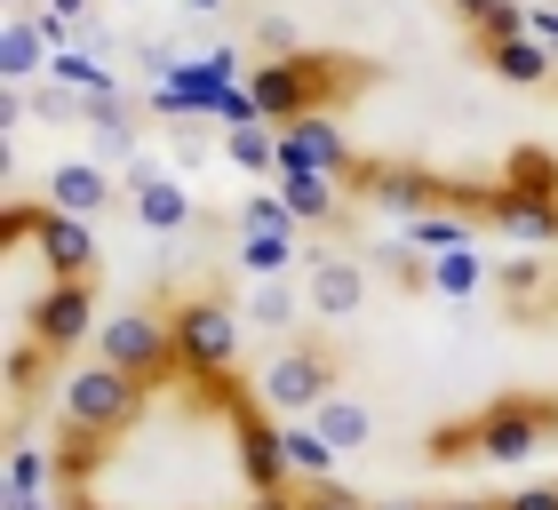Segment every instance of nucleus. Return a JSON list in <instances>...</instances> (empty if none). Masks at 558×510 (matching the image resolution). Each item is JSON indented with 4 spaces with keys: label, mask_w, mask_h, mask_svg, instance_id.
Returning <instances> with one entry per match:
<instances>
[{
    "label": "nucleus",
    "mask_w": 558,
    "mask_h": 510,
    "mask_svg": "<svg viewBox=\"0 0 558 510\" xmlns=\"http://www.w3.org/2000/svg\"><path fill=\"white\" fill-rule=\"evenodd\" d=\"M295 510H367V495L336 487V478H295Z\"/></svg>",
    "instance_id": "5701e85b"
},
{
    "label": "nucleus",
    "mask_w": 558,
    "mask_h": 510,
    "mask_svg": "<svg viewBox=\"0 0 558 510\" xmlns=\"http://www.w3.org/2000/svg\"><path fill=\"white\" fill-rule=\"evenodd\" d=\"M9 9H33V0H9Z\"/></svg>",
    "instance_id": "2f4dec72"
},
{
    "label": "nucleus",
    "mask_w": 558,
    "mask_h": 510,
    "mask_svg": "<svg viewBox=\"0 0 558 510\" xmlns=\"http://www.w3.org/2000/svg\"><path fill=\"white\" fill-rule=\"evenodd\" d=\"M223 160L232 168H279V144L264 136V112H240V127L223 136Z\"/></svg>",
    "instance_id": "412c9836"
},
{
    "label": "nucleus",
    "mask_w": 558,
    "mask_h": 510,
    "mask_svg": "<svg viewBox=\"0 0 558 510\" xmlns=\"http://www.w3.org/2000/svg\"><path fill=\"white\" fill-rule=\"evenodd\" d=\"M9 510H57V502H40V495H9Z\"/></svg>",
    "instance_id": "c85d7f7f"
},
{
    "label": "nucleus",
    "mask_w": 558,
    "mask_h": 510,
    "mask_svg": "<svg viewBox=\"0 0 558 510\" xmlns=\"http://www.w3.org/2000/svg\"><path fill=\"white\" fill-rule=\"evenodd\" d=\"M502 184H511V192H526V199H550V208H558V160H550L543 144L511 151V160H502Z\"/></svg>",
    "instance_id": "aec40b11"
},
{
    "label": "nucleus",
    "mask_w": 558,
    "mask_h": 510,
    "mask_svg": "<svg viewBox=\"0 0 558 510\" xmlns=\"http://www.w3.org/2000/svg\"><path fill=\"white\" fill-rule=\"evenodd\" d=\"M295 312H312V303H303V279H264L256 303H247L240 319H247V327H264V336H288Z\"/></svg>",
    "instance_id": "a211bd4d"
},
{
    "label": "nucleus",
    "mask_w": 558,
    "mask_h": 510,
    "mask_svg": "<svg viewBox=\"0 0 558 510\" xmlns=\"http://www.w3.org/2000/svg\"><path fill=\"white\" fill-rule=\"evenodd\" d=\"M288 208H295V223H327V232H336L343 223V199H336V175H312V168H295L288 184Z\"/></svg>",
    "instance_id": "f3484780"
},
{
    "label": "nucleus",
    "mask_w": 558,
    "mask_h": 510,
    "mask_svg": "<svg viewBox=\"0 0 558 510\" xmlns=\"http://www.w3.org/2000/svg\"><path fill=\"white\" fill-rule=\"evenodd\" d=\"M72 510H88V502H81V495H72Z\"/></svg>",
    "instance_id": "473e14b6"
},
{
    "label": "nucleus",
    "mask_w": 558,
    "mask_h": 510,
    "mask_svg": "<svg viewBox=\"0 0 558 510\" xmlns=\"http://www.w3.org/2000/svg\"><path fill=\"white\" fill-rule=\"evenodd\" d=\"M57 48L64 40H57V24H48V9H9V16H0V72H9L16 88L33 81Z\"/></svg>",
    "instance_id": "9b49d317"
},
{
    "label": "nucleus",
    "mask_w": 558,
    "mask_h": 510,
    "mask_svg": "<svg viewBox=\"0 0 558 510\" xmlns=\"http://www.w3.org/2000/svg\"><path fill=\"white\" fill-rule=\"evenodd\" d=\"M192 9H223V0H192Z\"/></svg>",
    "instance_id": "7c9ffc66"
},
{
    "label": "nucleus",
    "mask_w": 558,
    "mask_h": 510,
    "mask_svg": "<svg viewBox=\"0 0 558 510\" xmlns=\"http://www.w3.org/2000/svg\"><path fill=\"white\" fill-rule=\"evenodd\" d=\"M367 510H430V502H408V495H399V502H367Z\"/></svg>",
    "instance_id": "c756f323"
},
{
    "label": "nucleus",
    "mask_w": 558,
    "mask_h": 510,
    "mask_svg": "<svg viewBox=\"0 0 558 510\" xmlns=\"http://www.w3.org/2000/svg\"><path fill=\"white\" fill-rule=\"evenodd\" d=\"M168 343H175V375H192V382H223L240 360V312H232V295L216 288H192V295H175L168 303Z\"/></svg>",
    "instance_id": "20e7f679"
},
{
    "label": "nucleus",
    "mask_w": 558,
    "mask_h": 510,
    "mask_svg": "<svg viewBox=\"0 0 558 510\" xmlns=\"http://www.w3.org/2000/svg\"><path fill=\"white\" fill-rule=\"evenodd\" d=\"M144 391H151V382H136L129 367H112V360L64 375V447H57L64 487H72V478H81L105 447H120V430L144 415Z\"/></svg>",
    "instance_id": "7ed1b4c3"
},
{
    "label": "nucleus",
    "mask_w": 558,
    "mask_h": 510,
    "mask_svg": "<svg viewBox=\"0 0 558 510\" xmlns=\"http://www.w3.org/2000/svg\"><path fill=\"white\" fill-rule=\"evenodd\" d=\"M303 303H312V319H360L367 303V264L360 255H336V247H312V264H303Z\"/></svg>",
    "instance_id": "6e6552de"
},
{
    "label": "nucleus",
    "mask_w": 558,
    "mask_h": 510,
    "mask_svg": "<svg viewBox=\"0 0 558 510\" xmlns=\"http://www.w3.org/2000/svg\"><path fill=\"white\" fill-rule=\"evenodd\" d=\"M48 199L72 208V216H105L120 199V184H112L105 160H57V168H48Z\"/></svg>",
    "instance_id": "f8f14e48"
},
{
    "label": "nucleus",
    "mask_w": 558,
    "mask_h": 510,
    "mask_svg": "<svg viewBox=\"0 0 558 510\" xmlns=\"http://www.w3.org/2000/svg\"><path fill=\"white\" fill-rule=\"evenodd\" d=\"M478 57H487V72L511 81V88H543L550 81V40H535V33H511V40L478 48Z\"/></svg>",
    "instance_id": "4468645a"
},
{
    "label": "nucleus",
    "mask_w": 558,
    "mask_h": 510,
    "mask_svg": "<svg viewBox=\"0 0 558 510\" xmlns=\"http://www.w3.org/2000/svg\"><path fill=\"white\" fill-rule=\"evenodd\" d=\"M240 223H264V232H295V208H288V199H247Z\"/></svg>",
    "instance_id": "b1692460"
},
{
    "label": "nucleus",
    "mask_w": 558,
    "mask_h": 510,
    "mask_svg": "<svg viewBox=\"0 0 558 510\" xmlns=\"http://www.w3.org/2000/svg\"><path fill=\"white\" fill-rule=\"evenodd\" d=\"M526 33H535V40H550V48H558V16H550V9H535V16H526Z\"/></svg>",
    "instance_id": "a878e982"
},
{
    "label": "nucleus",
    "mask_w": 558,
    "mask_h": 510,
    "mask_svg": "<svg viewBox=\"0 0 558 510\" xmlns=\"http://www.w3.org/2000/svg\"><path fill=\"white\" fill-rule=\"evenodd\" d=\"M24 240L40 247L48 279H88V271H96V232H88V216L57 208V199H40V208H9V247H24Z\"/></svg>",
    "instance_id": "423d86ee"
},
{
    "label": "nucleus",
    "mask_w": 558,
    "mask_h": 510,
    "mask_svg": "<svg viewBox=\"0 0 558 510\" xmlns=\"http://www.w3.org/2000/svg\"><path fill=\"white\" fill-rule=\"evenodd\" d=\"M502 510H558V478H550V487H519Z\"/></svg>",
    "instance_id": "393cba45"
},
{
    "label": "nucleus",
    "mask_w": 558,
    "mask_h": 510,
    "mask_svg": "<svg viewBox=\"0 0 558 510\" xmlns=\"http://www.w3.org/2000/svg\"><path fill=\"white\" fill-rule=\"evenodd\" d=\"M478 279H487V271H478L471 247H439V255H430V288H439V295H471Z\"/></svg>",
    "instance_id": "4be33fe9"
},
{
    "label": "nucleus",
    "mask_w": 558,
    "mask_h": 510,
    "mask_svg": "<svg viewBox=\"0 0 558 510\" xmlns=\"http://www.w3.org/2000/svg\"><path fill=\"white\" fill-rule=\"evenodd\" d=\"M96 360H112V367H129L136 382H160V375H175V343H168V312H120V319H105L96 327Z\"/></svg>",
    "instance_id": "0eeeda50"
},
{
    "label": "nucleus",
    "mask_w": 558,
    "mask_h": 510,
    "mask_svg": "<svg viewBox=\"0 0 558 510\" xmlns=\"http://www.w3.org/2000/svg\"><path fill=\"white\" fill-rule=\"evenodd\" d=\"M256 391H264L271 415H319V406L343 391V343L336 336H288L271 351Z\"/></svg>",
    "instance_id": "39448f33"
},
{
    "label": "nucleus",
    "mask_w": 558,
    "mask_h": 510,
    "mask_svg": "<svg viewBox=\"0 0 558 510\" xmlns=\"http://www.w3.org/2000/svg\"><path fill=\"white\" fill-rule=\"evenodd\" d=\"M129 192H136V223H144V232H184V223H192V192H184V184H168V175L136 168V175H129Z\"/></svg>",
    "instance_id": "ddd939ff"
},
{
    "label": "nucleus",
    "mask_w": 558,
    "mask_h": 510,
    "mask_svg": "<svg viewBox=\"0 0 558 510\" xmlns=\"http://www.w3.org/2000/svg\"><path fill=\"white\" fill-rule=\"evenodd\" d=\"M88 312H96V288H88V279H48V295L33 303V327H24V336L48 343V351L64 360V351L88 336Z\"/></svg>",
    "instance_id": "9d476101"
},
{
    "label": "nucleus",
    "mask_w": 558,
    "mask_h": 510,
    "mask_svg": "<svg viewBox=\"0 0 558 510\" xmlns=\"http://www.w3.org/2000/svg\"><path fill=\"white\" fill-rule=\"evenodd\" d=\"M558 439V399L543 391H502L487 406H471V415L454 423H430L423 430V463L430 471H454V463H526L535 447Z\"/></svg>",
    "instance_id": "f257e3e1"
},
{
    "label": "nucleus",
    "mask_w": 558,
    "mask_h": 510,
    "mask_svg": "<svg viewBox=\"0 0 558 510\" xmlns=\"http://www.w3.org/2000/svg\"><path fill=\"white\" fill-rule=\"evenodd\" d=\"M430 510H502V502H478V495H463V502H430Z\"/></svg>",
    "instance_id": "cd10ccee"
},
{
    "label": "nucleus",
    "mask_w": 558,
    "mask_h": 510,
    "mask_svg": "<svg viewBox=\"0 0 558 510\" xmlns=\"http://www.w3.org/2000/svg\"><path fill=\"white\" fill-rule=\"evenodd\" d=\"M295 232H264V223H240V247H232V264L247 271V279H288L295 271Z\"/></svg>",
    "instance_id": "2eb2a0df"
},
{
    "label": "nucleus",
    "mask_w": 558,
    "mask_h": 510,
    "mask_svg": "<svg viewBox=\"0 0 558 510\" xmlns=\"http://www.w3.org/2000/svg\"><path fill=\"white\" fill-rule=\"evenodd\" d=\"M88 9H96V0H48V16H64V24H72V16H88Z\"/></svg>",
    "instance_id": "bb28decb"
},
{
    "label": "nucleus",
    "mask_w": 558,
    "mask_h": 510,
    "mask_svg": "<svg viewBox=\"0 0 558 510\" xmlns=\"http://www.w3.org/2000/svg\"><path fill=\"white\" fill-rule=\"evenodd\" d=\"M279 168H312V175H336V184H351L360 175V151L343 144V127L336 120H288L279 127Z\"/></svg>",
    "instance_id": "1a4fd4ad"
},
{
    "label": "nucleus",
    "mask_w": 558,
    "mask_h": 510,
    "mask_svg": "<svg viewBox=\"0 0 558 510\" xmlns=\"http://www.w3.org/2000/svg\"><path fill=\"white\" fill-rule=\"evenodd\" d=\"M375 81L367 57H336V48H288V57H271L247 72V112L264 120H336L351 96Z\"/></svg>",
    "instance_id": "f03ea898"
},
{
    "label": "nucleus",
    "mask_w": 558,
    "mask_h": 510,
    "mask_svg": "<svg viewBox=\"0 0 558 510\" xmlns=\"http://www.w3.org/2000/svg\"><path fill=\"white\" fill-rule=\"evenodd\" d=\"M279 447H288V471H295V478H327V471H336V439H327L312 415H288Z\"/></svg>",
    "instance_id": "dca6fc26"
},
{
    "label": "nucleus",
    "mask_w": 558,
    "mask_h": 510,
    "mask_svg": "<svg viewBox=\"0 0 558 510\" xmlns=\"http://www.w3.org/2000/svg\"><path fill=\"white\" fill-rule=\"evenodd\" d=\"M312 423L327 430V439H336V454H360V447L375 439V415H367V406H360V399H343V391H336V399H327V406H319V415H312Z\"/></svg>",
    "instance_id": "6ab92c4d"
}]
</instances>
